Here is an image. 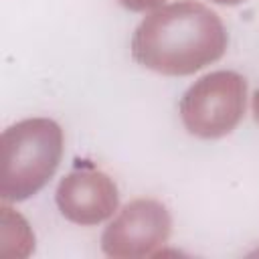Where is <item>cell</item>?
Returning <instances> with one entry per match:
<instances>
[{
  "label": "cell",
  "mask_w": 259,
  "mask_h": 259,
  "mask_svg": "<svg viewBox=\"0 0 259 259\" xmlns=\"http://www.w3.org/2000/svg\"><path fill=\"white\" fill-rule=\"evenodd\" d=\"M223 20L208 6L180 0L148 14L134 32L132 57L162 75H190L219 61L227 49Z\"/></svg>",
  "instance_id": "6da1fadb"
},
{
  "label": "cell",
  "mask_w": 259,
  "mask_h": 259,
  "mask_svg": "<svg viewBox=\"0 0 259 259\" xmlns=\"http://www.w3.org/2000/svg\"><path fill=\"white\" fill-rule=\"evenodd\" d=\"M63 156V130L47 117L22 119L0 138V196L26 200L55 174Z\"/></svg>",
  "instance_id": "7a4b0ae2"
},
{
  "label": "cell",
  "mask_w": 259,
  "mask_h": 259,
  "mask_svg": "<svg viewBox=\"0 0 259 259\" xmlns=\"http://www.w3.org/2000/svg\"><path fill=\"white\" fill-rule=\"evenodd\" d=\"M247 81L235 71H214L200 77L180 101V117L188 134L214 140L231 134L243 113Z\"/></svg>",
  "instance_id": "3957f363"
},
{
  "label": "cell",
  "mask_w": 259,
  "mask_h": 259,
  "mask_svg": "<svg viewBox=\"0 0 259 259\" xmlns=\"http://www.w3.org/2000/svg\"><path fill=\"white\" fill-rule=\"evenodd\" d=\"M172 231L168 208L152 198H138L125 204L103 231L101 247L113 259H140L156 255Z\"/></svg>",
  "instance_id": "277c9868"
},
{
  "label": "cell",
  "mask_w": 259,
  "mask_h": 259,
  "mask_svg": "<svg viewBox=\"0 0 259 259\" xmlns=\"http://www.w3.org/2000/svg\"><path fill=\"white\" fill-rule=\"evenodd\" d=\"M117 186L101 170L79 168L69 172L57 188V206L65 219L77 225H97L117 208Z\"/></svg>",
  "instance_id": "5b68a950"
},
{
  "label": "cell",
  "mask_w": 259,
  "mask_h": 259,
  "mask_svg": "<svg viewBox=\"0 0 259 259\" xmlns=\"http://www.w3.org/2000/svg\"><path fill=\"white\" fill-rule=\"evenodd\" d=\"M123 8L132 10V12H146V10H152L156 6H160L164 0H117Z\"/></svg>",
  "instance_id": "8992f818"
},
{
  "label": "cell",
  "mask_w": 259,
  "mask_h": 259,
  "mask_svg": "<svg viewBox=\"0 0 259 259\" xmlns=\"http://www.w3.org/2000/svg\"><path fill=\"white\" fill-rule=\"evenodd\" d=\"M253 117H255V121L259 123V89H257L255 95H253Z\"/></svg>",
  "instance_id": "52a82bcc"
},
{
  "label": "cell",
  "mask_w": 259,
  "mask_h": 259,
  "mask_svg": "<svg viewBox=\"0 0 259 259\" xmlns=\"http://www.w3.org/2000/svg\"><path fill=\"white\" fill-rule=\"evenodd\" d=\"M212 2L225 4V6H235V4H241V2H245V0H212Z\"/></svg>",
  "instance_id": "ba28073f"
}]
</instances>
